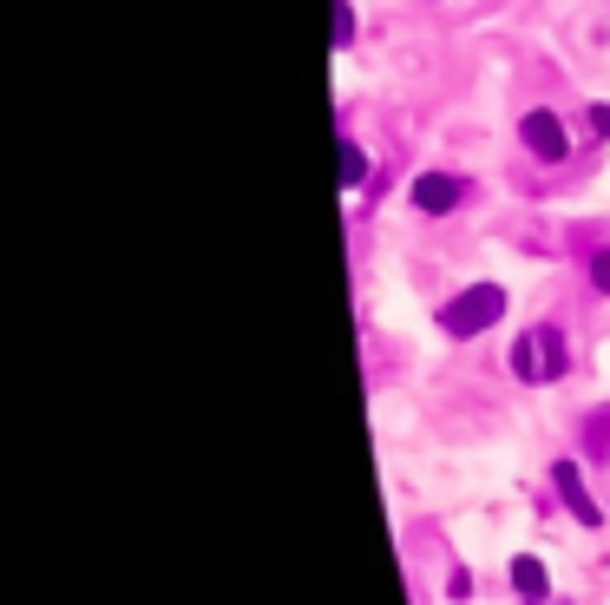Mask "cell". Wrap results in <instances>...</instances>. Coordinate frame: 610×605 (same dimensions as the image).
Here are the masks:
<instances>
[{
	"label": "cell",
	"instance_id": "52a82bcc",
	"mask_svg": "<svg viewBox=\"0 0 610 605\" xmlns=\"http://www.w3.org/2000/svg\"><path fill=\"white\" fill-rule=\"evenodd\" d=\"M341 185H361V178H368V158H361V146H348V139H341Z\"/></svg>",
	"mask_w": 610,
	"mask_h": 605
},
{
	"label": "cell",
	"instance_id": "277c9868",
	"mask_svg": "<svg viewBox=\"0 0 610 605\" xmlns=\"http://www.w3.org/2000/svg\"><path fill=\"white\" fill-rule=\"evenodd\" d=\"M519 132H526V146L539 151L544 165H558V158H564V126H558V119H551V112H526V126H519Z\"/></svg>",
	"mask_w": 610,
	"mask_h": 605
},
{
	"label": "cell",
	"instance_id": "9c48e42d",
	"mask_svg": "<svg viewBox=\"0 0 610 605\" xmlns=\"http://www.w3.org/2000/svg\"><path fill=\"white\" fill-rule=\"evenodd\" d=\"M591 284H598V290H604V297H610V244H604V250H598V264H591Z\"/></svg>",
	"mask_w": 610,
	"mask_h": 605
},
{
	"label": "cell",
	"instance_id": "7a4b0ae2",
	"mask_svg": "<svg viewBox=\"0 0 610 605\" xmlns=\"http://www.w3.org/2000/svg\"><path fill=\"white\" fill-rule=\"evenodd\" d=\"M512 376L519 381H558L564 376V336L539 323V329H526L519 336V349H512Z\"/></svg>",
	"mask_w": 610,
	"mask_h": 605
},
{
	"label": "cell",
	"instance_id": "8fae6325",
	"mask_svg": "<svg viewBox=\"0 0 610 605\" xmlns=\"http://www.w3.org/2000/svg\"><path fill=\"white\" fill-rule=\"evenodd\" d=\"M532 605H544V599H532Z\"/></svg>",
	"mask_w": 610,
	"mask_h": 605
},
{
	"label": "cell",
	"instance_id": "3957f363",
	"mask_svg": "<svg viewBox=\"0 0 610 605\" xmlns=\"http://www.w3.org/2000/svg\"><path fill=\"white\" fill-rule=\"evenodd\" d=\"M551 487L564 494V507H571L584 527H598V500L584 494V474H578V460H551Z\"/></svg>",
	"mask_w": 610,
	"mask_h": 605
},
{
	"label": "cell",
	"instance_id": "6da1fadb",
	"mask_svg": "<svg viewBox=\"0 0 610 605\" xmlns=\"http://www.w3.org/2000/svg\"><path fill=\"white\" fill-rule=\"evenodd\" d=\"M506 316V290L499 284H473V290H460V297L440 309V329L447 336H479V329H492Z\"/></svg>",
	"mask_w": 610,
	"mask_h": 605
},
{
	"label": "cell",
	"instance_id": "ba28073f",
	"mask_svg": "<svg viewBox=\"0 0 610 605\" xmlns=\"http://www.w3.org/2000/svg\"><path fill=\"white\" fill-rule=\"evenodd\" d=\"M329 40H336V47H348V40H354V13H348V0H336V7H329Z\"/></svg>",
	"mask_w": 610,
	"mask_h": 605
},
{
	"label": "cell",
	"instance_id": "8992f818",
	"mask_svg": "<svg viewBox=\"0 0 610 605\" xmlns=\"http://www.w3.org/2000/svg\"><path fill=\"white\" fill-rule=\"evenodd\" d=\"M512 586L526 593V599H544V566L526 553V559H512Z\"/></svg>",
	"mask_w": 610,
	"mask_h": 605
},
{
	"label": "cell",
	"instance_id": "5b68a950",
	"mask_svg": "<svg viewBox=\"0 0 610 605\" xmlns=\"http://www.w3.org/2000/svg\"><path fill=\"white\" fill-rule=\"evenodd\" d=\"M460 191H467V185H460V178H447V171L413 178V205H420V211H453V205H460Z\"/></svg>",
	"mask_w": 610,
	"mask_h": 605
},
{
	"label": "cell",
	"instance_id": "30bf717a",
	"mask_svg": "<svg viewBox=\"0 0 610 605\" xmlns=\"http://www.w3.org/2000/svg\"><path fill=\"white\" fill-rule=\"evenodd\" d=\"M591 126H598V132H610V106H591Z\"/></svg>",
	"mask_w": 610,
	"mask_h": 605
}]
</instances>
